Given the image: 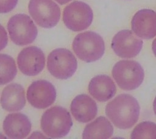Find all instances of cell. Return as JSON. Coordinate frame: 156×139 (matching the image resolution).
Masks as SVG:
<instances>
[{
    "label": "cell",
    "instance_id": "obj_23",
    "mask_svg": "<svg viewBox=\"0 0 156 139\" xmlns=\"http://www.w3.org/2000/svg\"><path fill=\"white\" fill-rule=\"evenodd\" d=\"M56 1L58 4H61V5H63V4H65L68 2H69V1H72V0H55Z\"/></svg>",
    "mask_w": 156,
    "mask_h": 139
},
{
    "label": "cell",
    "instance_id": "obj_14",
    "mask_svg": "<svg viewBox=\"0 0 156 139\" xmlns=\"http://www.w3.org/2000/svg\"><path fill=\"white\" fill-rule=\"evenodd\" d=\"M71 112L80 123H87L95 118L98 113L96 102L88 95L81 94L76 96L71 104Z\"/></svg>",
    "mask_w": 156,
    "mask_h": 139
},
{
    "label": "cell",
    "instance_id": "obj_19",
    "mask_svg": "<svg viewBox=\"0 0 156 139\" xmlns=\"http://www.w3.org/2000/svg\"><path fill=\"white\" fill-rule=\"evenodd\" d=\"M130 138L156 139V124L151 121H143L139 123L132 130Z\"/></svg>",
    "mask_w": 156,
    "mask_h": 139
},
{
    "label": "cell",
    "instance_id": "obj_4",
    "mask_svg": "<svg viewBox=\"0 0 156 139\" xmlns=\"http://www.w3.org/2000/svg\"><path fill=\"white\" fill-rule=\"evenodd\" d=\"M112 76L121 89L129 91L140 86L144 80V72L138 62L122 60L113 66Z\"/></svg>",
    "mask_w": 156,
    "mask_h": 139
},
{
    "label": "cell",
    "instance_id": "obj_17",
    "mask_svg": "<svg viewBox=\"0 0 156 139\" xmlns=\"http://www.w3.org/2000/svg\"><path fill=\"white\" fill-rule=\"evenodd\" d=\"M113 134V127L111 123L104 116H99L93 122L88 124L82 134L84 139L110 138Z\"/></svg>",
    "mask_w": 156,
    "mask_h": 139
},
{
    "label": "cell",
    "instance_id": "obj_18",
    "mask_svg": "<svg viewBox=\"0 0 156 139\" xmlns=\"http://www.w3.org/2000/svg\"><path fill=\"white\" fill-rule=\"evenodd\" d=\"M17 74L14 59L10 55L0 54V85L10 82Z\"/></svg>",
    "mask_w": 156,
    "mask_h": 139
},
{
    "label": "cell",
    "instance_id": "obj_16",
    "mask_svg": "<svg viewBox=\"0 0 156 139\" xmlns=\"http://www.w3.org/2000/svg\"><path fill=\"white\" fill-rule=\"evenodd\" d=\"M88 91L97 101L105 102L115 95L116 88L108 76L100 74L91 79L88 85Z\"/></svg>",
    "mask_w": 156,
    "mask_h": 139
},
{
    "label": "cell",
    "instance_id": "obj_13",
    "mask_svg": "<svg viewBox=\"0 0 156 139\" xmlns=\"http://www.w3.org/2000/svg\"><path fill=\"white\" fill-rule=\"evenodd\" d=\"M2 126L5 134L10 138H24L31 130L29 119L21 113L9 114L3 121Z\"/></svg>",
    "mask_w": 156,
    "mask_h": 139
},
{
    "label": "cell",
    "instance_id": "obj_12",
    "mask_svg": "<svg viewBox=\"0 0 156 139\" xmlns=\"http://www.w3.org/2000/svg\"><path fill=\"white\" fill-rule=\"evenodd\" d=\"M131 27L134 34L143 39H151L156 36V12L143 9L133 15Z\"/></svg>",
    "mask_w": 156,
    "mask_h": 139
},
{
    "label": "cell",
    "instance_id": "obj_2",
    "mask_svg": "<svg viewBox=\"0 0 156 139\" xmlns=\"http://www.w3.org/2000/svg\"><path fill=\"white\" fill-rule=\"evenodd\" d=\"M73 126L69 112L60 106H54L45 111L41 118V128L49 137L58 138L66 136Z\"/></svg>",
    "mask_w": 156,
    "mask_h": 139
},
{
    "label": "cell",
    "instance_id": "obj_7",
    "mask_svg": "<svg viewBox=\"0 0 156 139\" xmlns=\"http://www.w3.org/2000/svg\"><path fill=\"white\" fill-rule=\"evenodd\" d=\"M93 13L87 3L76 1L66 6L63 12V21L70 30L79 32L87 29L91 24Z\"/></svg>",
    "mask_w": 156,
    "mask_h": 139
},
{
    "label": "cell",
    "instance_id": "obj_3",
    "mask_svg": "<svg viewBox=\"0 0 156 139\" xmlns=\"http://www.w3.org/2000/svg\"><path fill=\"white\" fill-rule=\"evenodd\" d=\"M73 49L80 60L90 63L102 57L105 52V43L98 34L86 31L76 36L73 42Z\"/></svg>",
    "mask_w": 156,
    "mask_h": 139
},
{
    "label": "cell",
    "instance_id": "obj_5",
    "mask_svg": "<svg viewBox=\"0 0 156 139\" xmlns=\"http://www.w3.org/2000/svg\"><path fill=\"white\" fill-rule=\"evenodd\" d=\"M77 67L76 58L67 49H55L48 56V70L57 79H66L71 77L76 72Z\"/></svg>",
    "mask_w": 156,
    "mask_h": 139
},
{
    "label": "cell",
    "instance_id": "obj_10",
    "mask_svg": "<svg viewBox=\"0 0 156 139\" xmlns=\"http://www.w3.org/2000/svg\"><path fill=\"white\" fill-rule=\"evenodd\" d=\"M143 41L130 30H122L113 37L111 46L115 53L122 58L136 56L143 47Z\"/></svg>",
    "mask_w": 156,
    "mask_h": 139
},
{
    "label": "cell",
    "instance_id": "obj_6",
    "mask_svg": "<svg viewBox=\"0 0 156 139\" xmlns=\"http://www.w3.org/2000/svg\"><path fill=\"white\" fill-rule=\"evenodd\" d=\"M7 29L11 40L19 46L32 43L38 34L37 28L30 16L23 13L15 15L10 18Z\"/></svg>",
    "mask_w": 156,
    "mask_h": 139
},
{
    "label": "cell",
    "instance_id": "obj_20",
    "mask_svg": "<svg viewBox=\"0 0 156 139\" xmlns=\"http://www.w3.org/2000/svg\"><path fill=\"white\" fill-rule=\"evenodd\" d=\"M18 0H0V13L12 11L16 5Z\"/></svg>",
    "mask_w": 156,
    "mask_h": 139
},
{
    "label": "cell",
    "instance_id": "obj_21",
    "mask_svg": "<svg viewBox=\"0 0 156 139\" xmlns=\"http://www.w3.org/2000/svg\"><path fill=\"white\" fill-rule=\"evenodd\" d=\"M8 43L7 34L4 27L0 24V51L5 48Z\"/></svg>",
    "mask_w": 156,
    "mask_h": 139
},
{
    "label": "cell",
    "instance_id": "obj_1",
    "mask_svg": "<svg viewBox=\"0 0 156 139\" xmlns=\"http://www.w3.org/2000/svg\"><path fill=\"white\" fill-rule=\"evenodd\" d=\"M140 107L137 100L129 94H121L110 101L105 107V114L119 129L132 127L138 121Z\"/></svg>",
    "mask_w": 156,
    "mask_h": 139
},
{
    "label": "cell",
    "instance_id": "obj_8",
    "mask_svg": "<svg viewBox=\"0 0 156 139\" xmlns=\"http://www.w3.org/2000/svg\"><path fill=\"white\" fill-rule=\"evenodd\" d=\"M28 9L35 23L43 28L53 27L60 20V7L52 0H30Z\"/></svg>",
    "mask_w": 156,
    "mask_h": 139
},
{
    "label": "cell",
    "instance_id": "obj_11",
    "mask_svg": "<svg viewBox=\"0 0 156 139\" xmlns=\"http://www.w3.org/2000/svg\"><path fill=\"white\" fill-rule=\"evenodd\" d=\"M17 63L20 70L25 75L33 76L38 74L45 65V56L37 46L24 48L18 54Z\"/></svg>",
    "mask_w": 156,
    "mask_h": 139
},
{
    "label": "cell",
    "instance_id": "obj_9",
    "mask_svg": "<svg viewBox=\"0 0 156 139\" xmlns=\"http://www.w3.org/2000/svg\"><path fill=\"white\" fill-rule=\"evenodd\" d=\"M56 98L54 86L46 80L33 82L27 91V99L34 107L46 109L51 105Z\"/></svg>",
    "mask_w": 156,
    "mask_h": 139
},
{
    "label": "cell",
    "instance_id": "obj_15",
    "mask_svg": "<svg viewBox=\"0 0 156 139\" xmlns=\"http://www.w3.org/2000/svg\"><path fill=\"white\" fill-rule=\"evenodd\" d=\"M1 104L3 109L8 112H18L26 104L25 91L20 84L12 83L6 86L1 94Z\"/></svg>",
    "mask_w": 156,
    "mask_h": 139
},
{
    "label": "cell",
    "instance_id": "obj_24",
    "mask_svg": "<svg viewBox=\"0 0 156 139\" xmlns=\"http://www.w3.org/2000/svg\"><path fill=\"white\" fill-rule=\"evenodd\" d=\"M153 109H154V112L155 114L156 115V97L155 98L154 102H153Z\"/></svg>",
    "mask_w": 156,
    "mask_h": 139
},
{
    "label": "cell",
    "instance_id": "obj_22",
    "mask_svg": "<svg viewBox=\"0 0 156 139\" xmlns=\"http://www.w3.org/2000/svg\"><path fill=\"white\" fill-rule=\"evenodd\" d=\"M152 49L154 54L156 57V38H155L154 40V41H152Z\"/></svg>",
    "mask_w": 156,
    "mask_h": 139
}]
</instances>
